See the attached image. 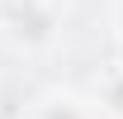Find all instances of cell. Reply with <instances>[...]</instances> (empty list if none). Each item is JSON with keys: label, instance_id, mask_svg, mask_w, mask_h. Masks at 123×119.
<instances>
[{"label": "cell", "instance_id": "cell-4", "mask_svg": "<svg viewBox=\"0 0 123 119\" xmlns=\"http://www.w3.org/2000/svg\"><path fill=\"white\" fill-rule=\"evenodd\" d=\"M118 19H123V5H118Z\"/></svg>", "mask_w": 123, "mask_h": 119}, {"label": "cell", "instance_id": "cell-1", "mask_svg": "<svg viewBox=\"0 0 123 119\" xmlns=\"http://www.w3.org/2000/svg\"><path fill=\"white\" fill-rule=\"evenodd\" d=\"M0 24H5L10 38L24 43V48H38V43L52 38V10H47L43 0H5Z\"/></svg>", "mask_w": 123, "mask_h": 119}, {"label": "cell", "instance_id": "cell-3", "mask_svg": "<svg viewBox=\"0 0 123 119\" xmlns=\"http://www.w3.org/2000/svg\"><path fill=\"white\" fill-rule=\"evenodd\" d=\"M104 105L114 110V114H123V76H114V81L104 86Z\"/></svg>", "mask_w": 123, "mask_h": 119}, {"label": "cell", "instance_id": "cell-2", "mask_svg": "<svg viewBox=\"0 0 123 119\" xmlns=\"http://www.w3.org/2000/svg\"><path fill=\"white\" fill-rule=\"evenodd\" d=\"M38 119H85V110H80L76 100H47L43 110H38Z\"/></svg>", "mask_w": 123, "mask_h": 119}]
</instances>
